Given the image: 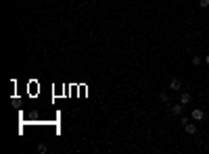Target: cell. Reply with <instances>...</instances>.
Returning a JSON list of instances; mask_svg holds the SVG:
<instances>
[{
    "label": "cell",
    "mask_w": 209,
    "mask_h": 154,
    "mask_svg": "<svg viewBox=\"0 0 209 154\" xmlns=\"http://www.w3.org/2000/svg\"><path fill=\"white\" fill-rule=\"evenodd\" d=\"M190 117L195 119V121H203V117H205V113H203V110H201V108H195V110H192V115H190Z\"/></svg>",
    "instance_id": "cell-1"
},
{
    "label": "cell",
    "mask_w": 209,
    "mask_h": 154,
    "mask_svg": "<svg viewBox=\"0 0 209 154\" xmlns=\"http://www.w3.org/2000/svg\"><path fill=\"white\" fill-rule=\"evenodd\" d=\"M180 88H182V81H180V79H172V81H169V90H176V92H180Z\"/></svg>",
    "instance_id": "cell-2"
},
{
    "label": "cell",
    "mask_w": 209,
    "mask_h": 154,
    "mask_svg": "<svg viewBox=\"0 0 209 154\" xmlns=\"http://www.w3.org/2000/svg\"><path fill=\"white\" fill-rule=\"evenodd\" d=\"M190 100H192V96L188 94V92H182V94H180V102H182V104H188Z\"/></svg>",
    "instance_id": "cell-3"
},
{
    "label": "cell",
    "mask_w": 209,
    "mask_h": 154,
    "mask_svg": "<svg viewBox=\"0 0 209 154\" xmlns=\"http://www.w3.org/2000/svg\"><path fill=\"white\" fill-rule=\"evenodd\" d=\"M184 129H186V133H190V135H192V133H197V125H195V123H186Z\"/></svg>",
    "instance_id": "cell-4"
},
{
    "label": "cell",
    "mask_w": 209,
    "mask_h": 154,
    "mask_svg": "<svg viewBox=\"0 0 209 154\" xmlns=\"http://www.w3.org/2000/svg\"><path fill=\"white\" fill-rule=\"evenodd\" d=\"M182 108H184V104H182V102H178L176 106H172V113H174V115H182Z\"/></svg>",
    "instance_id": "cell-5"
},
{
    "label": "cell",
    "mask_w": 209,
    "mask_h": 154,
    "mask_svg": "<svg viewBox=\"0 0 209 154\" xmlns=\"http://www.w3.org/2000/svg\"><path fill=\"white\" fill-rule=\"evenodd\" d=\"M201 63H203V59H201V56H192V65H195V67H199Z\"/></svg>",
    "instance_id": "cell-6"
},
{
    "label": "cell",
    "mask_w": 209,
    "mask_h": 154,
    "mask_svg": "<svg viewBox=\"0 0 209 154\" xmlns=\"http://www.w3.org/2000/svg\"><path fill=\"white\" fill-rule=\"evenodd\" d=\"M199 6H201V9H207V6H209V0H199Z\"/></svg>",
    "instance_id": "cell-7"
},
{
    "label": "cell",
    "mask_w": 209,
    "mask_h": 154,
    "mask_svg": "<svg viewBox=\"0 0 209 154\" xmlns=\"http://www.w3.org/2000/svg\"><path fill=\"white\" fill-rule=\"evenodd\" d=\"M38 152H40V154L46 152V144H40V146H38Z\"/></svg>",
    "instance_id": "cell-8"
},
{
    "label": "cell",
    "mask_w": 209,
    "mask_h": 154,
    "mask_svg": "<svg viewBox=\"0 0 209 154\" xmlns=\"http://www.w3.org/2000/svg\"><path fill=\"white\" fill-rule=\"evenodd\" d=\"M159 98H161V100H163V102H167V100H169V96H167V94H165V92H161V94H159Z\"/></svg>",
    "instance_id": "cell-9"
},
{
    "label": "cell",
    "mask_w": 209,
    "mask_h": 154,
    "mask_svg": "<svg viewBox=\"0 0 209 154\" xmlns=\"http://www.w3.org/2000/svg\"><path fill=\"white\" fill-rule=\"evenodd\" d=\"M205 63H207V65H209V54H207V56H205Z\"/></svg>",
    "instance_id": "cell-10"
},
{
    "label": "cell",
    "mask_w": 209,
    "mask_h": 154,
    "mask_svg": "<svg viewBox=\"0 0 209 154\" xmlns=\"http://www.w3.org/2000/svg\"><path fill=\"white\" fill-rule=\"evenodd\" d=\"M86 2H88V0H86Z\"/></svg>",
    "instance_id": "cell-11"
}]
</instances>
